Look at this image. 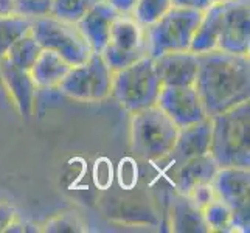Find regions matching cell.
Here are the masks:
<instances>
[{"label":"cell","instance_id":"1","mask_svg":"<svg viewBox=\"0 0 250 233\" xmlns=\"http://www.w3.org/2000/svg\"><path fill=\"white\" fill-rule=\"evenodd\" d=\"M197 58L199 68L194 87L207 117H216L250 100L249 55L211 50Z\"/></svg>","mask_w":250,"mask_h":233},{"label":"cell","instance_id":"2","mask_svg":"<svg viewBox=\"0 0 250 233\" xmlns=\"http://www.w3.org/2000/svg\"><path fill=\"white\" fill-rule=\"evenodd\" d=\"M189 50L197 55L211 50L249 55L250 0H226L205 10Z\"/></svg>","mask_w":250,"mask_h":233},{"label":"cell","instance_id":"3","mask_svg":"<svg viewBox=\"0 0 250 233\" xmlns=\"http://www.w3.org/2000/svg\"><path fill=\"white\" fill-rule=\"evenodd\" d=\"M210 154L219 168H250V100L211 117Z\"/></svg>","mask_w":250,"mask_h":233},{"label":"cell","instance_id":"4","mask_svg":"<svg viewBox=\"0 0 250 233\" xmlns=\"http://www.w3.org/2000/svg\"><path fill=\"white\" fill-rule=\"evenodd\" d=\"M179 127L157 105L137 110L131 118V149L142 160H163L171 154Z\"/></svg>","mask_w":250,"mask_h":233},{"label":"cell","instance_id":"5","mask_svg":"<svg viewBox=\"0 0 250 233\" xmlns=\"http://www.w3.org/2000/svg\"><path fill=\"white\" fill-rule=\"evenodd\" d=\"M162 87L154 59L146 55L134 64L114 72L110 95L120 106L134 114L137 110L156 106Z\"/></svg>","mask_w":250,"mask_h":233},{"label":"cell","instance_id":"6","mask_svg":"<svg viewBox=\"0 0 250 233\" xmlns=\"http://www.w3.org/2000/svg\"><path fill=\"white\" fill-rule=\"evenodd\" d=\"M204 11L171 6L157 22L145 28L148 56L152 59L169 51H185L191 47Z\"/></svg>","mask_w":250,"mask_h":233},{"label":"cell","instance_id":"7","mask_svg":"<svg viewBox=\"0 0 250 233\" xmlns=\"http://www.w3.org/2000/svg\"><path fill=\"white\" fill-rule=\"evenodd\" d=\"M30 33L42 48L56 51L70 65L81 64L92 55V48L76 22L61 19L53 14L34 17Z\"/></svg>","mask_w":250,"mask_h":233},{"label":"cell","instance_id":"8","mask_svg":"<svg viewBox=\"0 0 250 233\" xmlns=\"http://www.w3.org/2000/svg\"><path fill=\"white\" fill-rule=\"evenodd\" d=\"M114 70L107 65L101 53H93L84 63L72 65L59 90L78 101L97 103L110 97Z\"/></svg>","mask_w":250,"mask_h":233},{"label":"cell","instance_id":"9","mask_svg":"<svg viewBox=\"0 0 250 233\" xmlns=\"http://www.w3.org/2000/svg\"><path fill=\"white\" fill-rule=\"evenodd\" d=\"M103 58L114 72L134 64L148 55L145 28L131 14L120 13L112 23Z\"/></svg>","mask_w":250,"mask_h":233},{"label":"cell","instance_id":"10","mask_svg":"<svg viewBox=\"0 0 250 233\" xmlns=\"http://www.w3.org/2000/svg\"><path fill=\"white\" fill-rule=\"evenodd\" d=\"M218 199L231 210L233 232L247 233L250 229V171L249 168H219L213 179Z\"/></svg>","mask_w":250,"mask_h":233},{"label":"cell","instance_id":"11","mask_svg":"<svg viewBox=\"0 0 250 233\" xmlns=\"http://www.w3.org/2000/svg\"><path fill=\"white\" fill-rule=\"evenodd\" d=\"M157 106L179 129L210 118L207 117V112L194 85H187V87L163 85L157 98Z\"/></svg>","mask_w":250,"mask_h":233},{"label":"cell","instance_id":"12","mask_svg":"<svg viewBox=\"0 0 250 233\" xmlns=\"http://www.w3.org/2000/svg\"><path fill=\"white\" fill-rule=\"evenodd\" d=\"M154 67L162 85L187 87V85H194L196 83L199 58L191 50L169 51L154 58Z\"/></svg>","mask_w":250,"mask_h":233},{"label":"cell","instance_id":"13","mask_svg":"<svg viewBox=\"0 0 250 233\" xmlns=\"http://www.w3.org/2000/svg\"><path fill=\"white\" fill-rule=\"evenodd\" d=\"M120 11H117L107 0H101L92 5L78 21L76 25L87 41L93 53H101L106 47L112 23L118 17Z\"/></svg>","mask_w":250,"mask_h":233},{"label":"cell","instance_id":"14","mask_svg":"<svg viewBox=\"0 0 250 233\" xmlns=\"http://www.w3.org/2000/svg\"><path fill=\"white\" fill-rule=\"evenodd\" d=\"M0 78L19 114L27 118L31 117L36 105L38 87L30 72L17 68L5 58H0Z\"/></svg>","mask_w":250,"mask_h":233},{"label":"cell","instance_id":"15","mask_svg":"<svg viewBox=\"0 0 250 233\" xmlns=\"http://www.w3.org/2000/svg\"><path fill=\"white\" fill-rule=\"evenodd\" d=\"M211 143V118H205L199 123L179 129L177 140L174 148L168 157L172 159L179 167L189 159L199 157V155L210 152Z\"/></svg>","mask_w":250,"mask_h":233},{"label":"cell","instance_id":"16","mask_svg":"<svg viewBox=\"0 0 250 233\" xmlns=\"http://www.w3.org/2000/svg\"><path fill=\"white\" fill-rule=\"evenodd\" d=\"M219 167L211 154L189 159L176 167V190L177 193L188 194L193 188L202 184H211Z\"/></svg>","mask_w":250,"mask_h":233},{"label":"cell","instance_id":"17","mask_svg":"<svg viewBox=\"0 0 250 233\" xmlns=\"http://www.w3.org/2000/svg\"><path fill=\"white\" fill-rule=\"evenodd\" d=\"M70 67L72 65L56 51L42 48L36 63L30 68V75L38 90H51L59 87Z\"/></svg>","mask_w":250,"mask_h":233},{"label":"cell","instance_id":"18","mask_svg":"<svg viewBox=\"0 0 250 233\" xmlns=\"http://www.w3.org/2000/svg\"><path fill=\"white\" fill-rule=\"evenodd\" d=\"M171 229L180 233H205L207 227L202 209H199L187 194L176 193L171 201Z\"/></svg>","mask_w":250,"mask_h":233},{"label":"cell","instance_id":"19","mask_svg":"<svg viewBox=\"0 0 250 233\" xmlns=\"http://www.w3.org/2000/svg\"><path fill=\"white\" fill-rule=\"evenodd\" d=\"M42 47L39 45V42L34 39L31 33L25 34L21 39H17L14 44L10 47V50L6 51V55L3 56L6 61H10L13 65L22 70H28L33 67V64L36 63L38 56L41 55Z\"/></svg>","mask_w":250,"mask_h":233},{"label":"cell","instance_id":"20","mask_svg":"<svg viewBox=\"0 0 250 233\" xmlns=\"http://www.w3.org/2000/svg\"><path fill=\"white\" fill-rule=\"evenodd\" d=\"M30 17L21 14L0 16V58L6 55V51L17 39L31 31Z\"/></svg>","mask_w":250,"mask_h":233},{"label":"cell","instance_id":"21","mask_svg":"<svg viewBox=\"0 0 250 233\" xmlns=\"http://www.w3.org/2000/svg\"><path fill=\"white\" fill-rule=\"evenodd\" d=\"M202 214L207 227L210 232H221V233H229L233 232V226H231V210L226 202L221 199H213L208 205H205L202 209Z\"/></svg>","mask_w":250,"mask_h":233},{"label":"cell","instance_id":"22","mask_svg":"<svg viewBox=\"0 0 250 233\" xmlns=\"http://www.w3.org/2000/svg\"><path fill=\"white\" fill-rule=\"evenodd\" d=\"M172 6L171 0H135L132 11L129 13L143 28L157 22Z\"/></svg>","mask_w":250,"mask_h":233},{"label":"cell","instance_id":"23","mask_svg":"<svg viewBox=\"0 0 250 233\" xmlns=\"http://www.w3.org/2000/svg\"><path fill=\"white\" fill-rule=\"evenodd\" d=\"M97 2H101V0H53L51 14L65 21L76 22Z\"/></svg>","mask_w":250,"mask_h":233},{"label":"cell","instance_id":"24","mask_svg":"<svg viewBox=\"0 0 250 233\" xmlns=\"http://www.w3.org/2000/svg\"><path fill=\"white\" fill-rule=\"evenodd\" d=\"M17 14L30 17H41L51 14V8H53V0H16Z\"/></svg>","mask_w":250,"mask_h":233},{"label":"cell","instance_id":"25","mask_svg":"<svg viewBox=\"0 0 250 233\" xmlns=\"http://www.w3.org/2000/svg\"><path fill=\"white\" fill-rule=\"evenodd\" d=\"M47 232H83L84 226L73 214H61L45 224Z\"/></svg>","mask_w":250,"mask_h":233},{"label":"cell","instance_id":"26","mask_svg":"<svg viewBox=\"0 0 250 233\" xmlns=\"http://www.w3.org/2000/svg\"><path fill=\"white\" fill-rule=\"evenodd\" d=\"M189 199H191L199 209H204L205 205H208L213 199H216V194H214V190L211 184H202L193 188L191 191L187 194Z\"/></svg>","mask_w":250,"mask_h":233},{"label":"cell","instance_id":"27","mask_svg":"<svg viewBox=\"0 0 250 233\" xmlns=\"http://www.w3.org/2000/svg\"><path fill=\"white\" fill-rule=\"evenodd\" d=\"M16 219V210L10 204L0 202V232H6L11 226V222Z\"/></svg>","mask_w":250,"mask_h":233},{"label":"cell","instance_id":"28","mask_svg":"<svg viewBox=\"0 0 250 233\" xmlns=\"http://www.w3.org/2000/svg\"><path fill=\"white\" fill-rule=\"evenodd\" d=\"M172 6L179 8H189V10H199L205 11L213 5L210 0H171Z\"/></svg>","mask_w":250,"mask_h":233},{"label":"cell","instance_id":"29","mask_svg":"<svg viewBox=\"0 0 250 233\" xmlns=\"http://www.w3.org/2000/svg\"><path fill=\"white\" fill-rule=\"evenodd\" d=\"M107 2L114 6L117 11L123 13V14L131 13L135 5V0H107Z\"/></svg>","mask_w":250,"mask_h":233},{"label":"cell","instance_id":"30","mask_svg":"<svg viewBox=\"0 0 250 233\" xmlns=\"http://www.w3.org/2000/svg\"><path fill=\"white\" fill-rule=\"evenodd\" d=\"M17 14L16 0H0V16Z\"/></svg>","mask_w":250,"mask_h":233},{"label":"cell","instance_id":"31","mask_svg":"<svg viewBox=\"0 0 250 233\" xmlns=\"http://www.w3.org/2000/svg\"><path fill=\"white\" fill-rule=\"evenodd\" d=\"M211 3H221V2H226V0H210Z\"/></svg>","mask_w":250,"mask_h":233}]
</instances>
